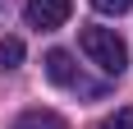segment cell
Instances as JSON below:
<instances>
[{"label":"cell","mask_w":133,"mask_h":129,"mask_svg":"<svg viewBox=\"0 0 133 129\" xmlns=\"http://www.w3.org/2000/svg\"><path fill=\"white\" fill-rule=\"evenodd\" d=\"M78 46H83V55H87L101 74H110V78H119L124 69H129V46H124V37L115 28H83Z\"/></svg>","instance_id":"6da1fadb"},{"label":"cell","mask_w":133,"mask_h":129,"mask_svg":"<svg viewBox=\"0 0 133 129\" xmlns=\"http://www.w3.org/2000/svg\"><path fill=\"white\" fill-rule=\"evenodd\" d=\"M69 9H74V0H28L23 19H28V28H37V32H55V28L69 19Z\"/></svg>","instance_id":"7a4b0ae2"},{"label":"cell","mask_w":133,"mask_h":129,"mask_svg":"<svg viewBox=\"0 0 133 129\" xmlns=\"http://www.w3.org/2000/svg\"><path fill=\"white\" fill-rule=\"evenodd\" d=\"M46 78H51L55 88H74V92H92L87 88V78L78 74V64L69 51H46Z\"/></svg>","instance_id":"3957f363"},{"label":"cell","mask_w":133,"mask_h":129,"mask_svg":"<svg viewBox=\"0 0 133 129\" xmlns=\"http://www.w3.org/2000/svg\"><path fill=\"white\" fill-rule=\"evenodd\" d=\"M14 129H64V120L55 115V111L32 106V111H23V115H18V125H14Z\"/></svg>","instance_id":"277c9868"},{"label":"cell","mask_w":133,"mask_h":129,"mask_svg":"<svg viewBox=\"0 0 133 129\" xmlns=\"http://www.w3.org/2000/svg\"><path fill=\"white\" fill-rule=\"evenodd\" d=\"M23 64V42L18 37H5L0 42V69H18Z\"/></svg>","instance_id":"5b68a950"},{"label":"cell","mask_w":133,"mask_h":129,"mask_svg":"<svg viewBox=\"0 0 133 129\" xmlns=\"http://www.w3.org/2000/svg\"><path fill=\"white\" fill-rule=\"evenodd\" d=\"M101 129H133V111L124 106V111H115V115H106V120H101Z\"/></svg>","instance_id":"8992f818"},{"label":"cell","mask_w":133,"mask_h":129,"mask_svg":"<svg viewBox=\"0 0 133 129\" xmlns=\"http://www.w3.org/2000/svg\"><path fill=\"white\" fill-rule=\"evenodd\" d=\"M133 0H92V9H101V14H124Z\"/></svg>","instance_id":"52a82bcc"}]
</instances>
